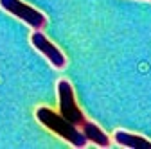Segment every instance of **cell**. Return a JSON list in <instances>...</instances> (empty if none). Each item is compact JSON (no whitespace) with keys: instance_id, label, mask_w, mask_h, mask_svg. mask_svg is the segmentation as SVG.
Listing matches in <instances>:
<instances>
[{"instance_id":"7a4b0ae2","label":"cell","mask_w":151,"mask_h":149,"mask_svg":"<svg viewBox=\"0 0 151 149\" xmlns=\"http://www.w3.org/2000/svg\"><path fill=\"white\" fill-rule=\"evenodd\" d=\"M58 99H60V102H58L60 104V115L81 129V126L86 122V117L81 111V108L78 106V102H76L70 81H67V79L58 81Z\"/></svg>"},{"instance_id":"3957f363","label":"cell","mask_w":151,"mask_h":149,"mask_svg":"<svg viewBox=\"0 0 151 149\" xmlns=\"http://www.w3.org/2000/svg\"><path fill=\"white\" fill-rule=\"evenodd\" d=\"M0 7L6 13L16 16L18 20H22L34 31H42L47 25V18L42 11H38L31 6H27L22 0H0Z\"/></svg>"},{"instance_id":"6da1fadb","label":"cell","mask_w":151,"mask_h":149,"mask_svg":"<svg viewBox=\"0 0 151 149\" xmlns=\"http://www.w3.org/2000/svg\"><path fill=\"white\" fill-rule=\"evenodd\" d=\"M36 119L40 120L45 128H49L52 133H56L58 137H61L63 140L70 142L74 147H86L88 140L86 137L83 135V131L74 126L72 122H68L67 119H63L60 113H56V111H52L50 108H38L36 110Z\"/></svg>"},{"instance_id":"277c9868","label":"cell","mask_w":151,"mask_h":149,"mask_svg":"<svg viewBox=\"0 0 151 149\" xmlns=\"http://www.w3.org/2000/svg\"><path fill=\"white\" fill-rule=\"evenodd\" d=\"M31 43H32V47L38 50V52H42L45 58H47V61L54 67V68H58V70H61V68H65L67 67V58H65V54L56 47L52 42H49V38L42 32V31H34L32 34H31Z\"/></svg>"},{"instance_id":"8992f818","label":"cell","mask_w":151,"mask_h":149,"mask_svg":"<svg viewBox=\"0 0 151 149\" xmlns=\"http://www.w3.org/2000/svg\"><path fill=\"white\" fill-rule=\"evenodd\" d=\"M81 131H83V135L86 137L88 142H93L99 147H108L110 145V137L103 131L96 122H92V120L86 119V122L81 126Z\"/></svg>"},{"instance_id":"5b68a950","label":"cell","mask_w":151,"mask_h":149,"mask_svg":"<svg viewBox=\"0 0 151 149\" xmlns=\"http://www.w3.org/2000/svg\"><path fill=\"white\" fill-rule=\"evenodd\" d=\"M113 142L121 147H128V149H151V142L147 138L124 131V129H117L113 133Z\"/></svg>"},{"instance_id":"52a82bcc","label":"cell","mask_w":151,"mask_h":149,"mask_svg":"<svg viewBox=\"0 0 151 149\" xmlns=\"http://www.w3.org/2000/svg\"><path fill=\"white\" fill-rule=\"evenodd\" d=\"M149 2H151V0H149Z\"/></svg>"}]
</instances>
